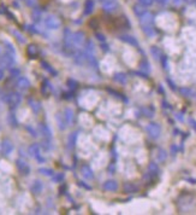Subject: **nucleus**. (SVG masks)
I'll return each instance as SVG.
<instances>
[{"instance_id": "nucleus-1", "label": "nucleus", "mask_w": 196, "mask_h": 215, "mask_svg": "<svg viewBox=\"0 0 196 215\" xmlns=\"http://www.w3.org/2000/svg\"><path fill=\"white\" fill-rule=\"evenodd\" d=\"M2 99H4L5 103H7L11 107H18L21 104V102H22V96L18 92H10V93L6 94V97Z\"/></svg>"}, {"instance_id": "nucleus-2", "label": "nucleus", "mask_w": 196, "mask_h": 215, "mask_svg": "<svg viewBox=\"0 0 196 215\" xmlns=\"http://www.w3.org/2000/svg\"><path fill=\"white\" fill-rule=\"evenodd\" d=\"M146 132L147 134L151 137L152 139H158L161 134V128L160 126L155 122H151L146 126Z\"/></svg>"}, {"instance_id": "nucleus-3", "label": "nucleus", "mask_w": 196, "mask_h": 215, "mask_svg": "<svg viewBox=\"0 0 196 215\" xmlns=\"http://www.w3.org/2000/svg\"><path fill=\"white\" fill-rule=\"evenodd\" d=\"M101 5H102L104 11L107 12V13H113V12L118 11V9H119V2H118V0H107L105 2H102Z\"/></svg>"}, {"instance_id": "nucleus-4", "label": "nucleus", "mask_w": 196, "mask_h": 215, "mask_svg": "<svg viewBox=\"0 0 196 215\" xmlns=\"http://www.w3.org/2000/svg\"><path fill=\"white\" fill-rule=\"evenodd\" d=\"M45 26L48 29H58L60 27V21L54 16H48L45 18Z\"/></svg>"}, {"instance_id": "nucleus-5", "label": "nucleus", "mask_w": 196, "mask_h": 215, "mask_svg": "<svg viewBox=\"0 0 196 215\" xmlns=\"http://www.w3.org/2000/svg\"><path fill=\"white\" fill-rule=\"evenodd\" d=\"M84 42V33L83 32H76L72 34V45L76 47V50L83 45Z\"/></svg>"}, {"instance_id": "nucleus-6", "label": "nucleus", "mask_w": 196, "mask_h": 215, "mask_svg": "<svg viewBox=\"0 0 196 215\" xmlns=\"http://www.w3.org/2000/svg\"><path fill=\"white\" fill-rule=\"evenodd\" d=\"M118 39H119L120 41L125 42V44H129V45L134 46V47H138V46H140L137 39L133 35H129V34H122V35H119Z\"/></svg>"}, {"instance_id": "nucleus-7", "label": "nucleus", "mask_w": 196, "mask_h": 215, "mask_svg": "<svg viewBox=\"0 0 196 215\" xmlns=\"http://www.w3.org/2000/svg\"><path fill=\"white\" fill-rule=\"evenodd\" d=\"M29 153H30L33 157H35L39 162H41V163L45 162V158L40 156V145H39V144H33V145H30V146H29Z\"/></svg>"}, {"instance_id": "nucleus-8", "label": "nucleus", "mask_w": 196, "mask_h": 215, "mask_svg": "<svg viewBox=\"0 0 196 215\" xmlns=\"http://www.w3.org/2000/svg\"><path fill=\"white\" fill-rule=\"evenodd\" d=\"M16 167H17V169L19 170V173L23 174V175H28V174L30 173V167H29V164H28L26 161H23V160H17V161H16Z\"/></svg>"}, {"instance_id": "nucleus-9", "label": "nucleus", "mask_w": 196, "mask_h": 215, "mask_svg": "<svg viewBox=\"0 0 196 215\" xmlns=\"http://www.w3.org/2000/svg\"><path fill=\"white\" fill-rule=\"evenodd\" d=\"M81 174H82V177H83L84 179H87V180L94 179V172H93V169L90 168L88 164H83V166L81 167Z\"/></svg>"}, {"instance_id": "nucleus-10", "label": "nucleus", "mask_w": 196, "mask_h": 215, "mask_svg": "<svg viewBox=\"0 0 196 215\" xmlns=\"http://www.w3.org/2000/svg\"><path fill=\"white\" fill-rule=\"evenodd\" d=\"M118 188H119V185H118V182L116 180H106L102 184V188L105 191H108V192H114V191L118 190Z\"/></svg>"}, {"instance_id": "nucleus-11", "label": "nucleus", "mask_w": 196, "mask_h": 215, "mask_svg": "<svg viewBox=\"0 0 196 215\" xmlns=\"http://www.w3.org/2000/svg\"><path fill=\"white\" fill-rule=\"evenodd\" d=\"M140 18V23H141V26H152L153 24V22H154V16L152 15L151 12H146V13H143Z\"/></svg>"}, {"instance_id": "nucleus-12", "label": "nucleus", "mask_w": 196, "mask_h": 215, "mask_svg": "<svg viewBox=\"0 0 196 215\" xmlns=\"http://www.w3.org/2000/svg\"><path fill=\"white\" fill-rule=\"evenodd\" d=\"M16 86L21 91H27L30 87V81L28 80L26 76H21V78H18L17 82H16Z\"/></svg>"}, {"instance_id": "nucleus-13", "label": "nucleus", "mask_w": 196, "mask_h": 215, "mask_svg": "<svg viewBox=\"0 0 196 215\" xmlns=\"http://www.w3.org/2000/svg\"><path fill=\"white\" fill-rule=\"evenodd\" d=\"M0 63H1L2 65H5V67H11V65H13V64H15V58H13V54L6 52V54H4V56L1 57Z\"/></svg>"}, {"instance_id": "nucleus-14", "label": "nucleus", "mask_w": 196, "mask_h": 215, "mask_svg": "<svg viewBox=\"0 0 196 215\" xmlns=\"http://www.w3.org/2000/svg\"><path fill=\"white\" fill-rule=\"evenodd\" d=\"M12 150H13V144L11 143L10 140H7V139L4 140L2 144H1V152H2V155L7 156V155L12 152Z\"/></svg>"}, {"instance_id": "nucleus-15", "label": "nucleus", "mask_w": 196, "mask_h": 215, "mask_svg": "<svg viewBox=\"0 0 196 215\" xmlns=\"http://www.w3.org/2000/svg\"><path fill=\"white\" fill-rule=\"evenodd\" d=\"M42 190H44V184H42L40 180H35V181L31 184V186H30V191H31L34 195H40V193L42 192Z\"/></svg>"}, {"instance_id": "nucleus-16", "label": "nucleus", "mask_w": 196, "mask_h": 215, "mask_svg": "<svg viewBox=\"0 0 196 215\" xmlns=\"http://www.w3.org/2000/svg\"><path fill=\"white\" fill-rule=\"evenodd\" d=\"M123 191L125 193H136L138 192V186L134 182H125L123 185Z\"/></svg>"}, {"instance_id": "nucleus-17", "label": "nucleus", "mask_w": 196, "mask_h": 215, "mask_svg": "<svg viewBox=\"0 0 196 215\" xmlns=\"http://www.w3.org/2000/svg\"><path fill=\"white\" fill-rule=\"evenodd\" d=\"M94 9H95V0H86L83 13L88 16V15H90V13H93Z\"/></svg>"}, {"instance_id": "nucleus-18", "label": "nucleus", "mask_w": 196, "mask_h": 215, "mask_svg": "<svg viewBox=\"0 0 196 215\" xmlns=\"http://www.w3.org/2000/svg\"><path fill=\"white\" fill-rule=\"evenodd\" d=\"M39 129H40L41 134L44 135L46 139H51V138H52V132H51L49 127L46 125V123H40V126H39Z\"/></svg>"}, {"instance_id": "nucleus-19", "label": "nucleus", "mask_w": 196, "mask_h": 215, "mask_svg": "<svg viewBox=\"0 0 196 215\" xmlns=\"http://www.w3.org/2000/svg\"><path fill=\"white\" fill-rule=\"evenodd\" d=\"M64 117H65L68 125L71 126L72 123H73V120H75V112H73V110H72V109H69V108L65 109V111H64Z\"/></svg>"}, {"instance_id": "nucleus-20", "label": "nucleus", "mask_w": 196, "mask_h": 215, "mask_svg": "<svg viewBox=\"0 0 196 215\" xmlns=\"http://www.w3.org/2000/svg\"><path fill=\"white\" fill-rule=\"evenodd\" d=\"M113 80L116 81V82H118V83L125 85L128 82V76H126V74H124V72H117V74H114V76H113Z\"/></svg>"}, {"instance_id": "nucleus-21", "label": "nucleus", "mask_w": 196, "mask_h": 215, "mask_svg": "<svg viewBox=\"0 0 196 215\" xmlns=\"http://www.w3.org/2000/svg\"><path fill=\"white\" fill-rule=\"evenodd\" d=\"M144 8H146V6L141 5L140 2H138V4H135L134 8H133V10H134V13L136 15V16H137V17H141L143 13H146V12H147Z\"/></svg>"}, {"instance_id": "nucleus-22", "label": "nucleus", "mask_w": 196, "mask_h": 215, "mask_svg": "<svg viewBox=\"0 0 196 215\" xmlns=\"http://www.w3.org/2000/svg\"><path fill=\"white\" fill-rule=\"evenodd\" d=\"M142 30L148 38H153L156 34V32H155V29H154L153 26H142Z\"/></svg>"}, {"instance_id": "nucleus-23", "label": "nucleus", "mask_w": 196, "mask_h": 215, "mask_svg": "<svg viewBox=\"0 0 196 215\" xmlns=\"http://www.w3.org/2000/svg\"><path fill=\"white\" fill-rule=\"evenodd\" d=\"M37 47L35 45H29L27 47V54L29 58H36L37 57Z\"/></svg>"}, {"instance_id": "nucleus-24", "label": "nucleus", "mask_w": 196, "mask_h": 215, "mask_svg": "<svg viewBox=\"0 0 196 215\" xmlns=\"http://www.w3.org/2000/svg\"><path fill=\"white\" fill-rule=\"evenodd\" d=\"M151 53H152V56L156 59V61L161 59V57H162V52H161V50L159 48V47H156V46H152Z\"/></svg>"}, {"instance_id": "nucleus-25", "label": "nucleus", "mask_w": 196, "mask_h": 215, "mask_svg": "<svg viewBox=\"0 0 196 215\" xmlns=\"http://www.w3.org/2000/svg\"><path fill=\"white\" fill-rule=\"evenodd\" d=\"M140 69H141L142 72L148 74V72H151V64H149V62H148L147 59H142V61L140 62Z\"/></svg>"}, {"instance_id": "nucleus-26", "label": "nucleus", "mask_w": 196, "mask_h": 215, "mask_svg": "<svg viewBox=\"0 0 196 215\" xmlns=\"http://www.w3.org/2000/svg\"><path fill=\"white\" fill-rule=\"evenodd\" d=\"M87 53H90L93 54L94 53V51H95V45H94V42H93V40H87V42H86V50H84Z\"/></svg>"}, {"instance_id": "nucleus-27", "label": "nucleus", "mask_w": 196, "mask_h": 215, "mask_svg": "<svg viewBox=\"0 0 196 215\" xmlns=\"http://www.w3.org/2000/svg\"><path fill=\"white\" fill-rule=\"evenodd\" d=\"M57 120H58V125H59V128L60 129H65L66 128V125H68V122H66V120H65V117H64V115H58L57 116Z\"/></svg>"}, {"instance_id": "nucleus-28", "label": "nucleus", "mask_w": 196, "mask_h": 215, "mask_svg": "<svg viewBox=\"0 0 196 215\" xmlns=\"http://www.w3.org/2000/svg\"><path fill=\"white\" fill-rule=\"evenodd\" d=\"M77 135H78V133L77 132H75V133H71L70 134V137H69V148L70 149H72V148H75V145H76V139H77Z\"/></svg>"}, {"instance_id": "nucleus-29", "label": "nucleus", "mask_w": 196, "mask_h": 215, "mask_svg": "<svg viewBox=\"0 0 196 215\" xmlns=\"http://www.w3.org/2000/svg\"><path fill=\"white\" fill-rule=\"evenodd\" d=\"M148 172L151 173L152 175L158 174V173H159V167H158V164H156V163H154V162L149 163V166H148Z\"/></svg>"}, {"instance_id": "nucleus-30", "label": "nucleus", "mask_w": 196, "mask_h": 215, "mask_svg": "<svg viewBox=\"0 0 196 215\" xmlns=\"http://www.w3.org/2000/svg\"><path fill=\"white\" fill-rule=\"evenodd\" d=\"M41 65H42V68H44L45 70H47V72H49V74H52V75H54V76L58 74V72H55V70H54L53 68H52V67H51V65H49V64H48L47 62H41Z\"/></svg>"}, {"instance_id": "nucleus-31", "label": "nucleus", "mask_w": 196, "mask_h": 215, "mask_svg": "<svg viewBox=\"0 0 196 215\" xmlns=\"http://www.w3.org/2000/svg\"><path fill=\"white\" fill-rule=\"evenodd\" d=\"M66 85H68V87L70 88L71 91H75L77 87H78V83H77V81L73 80V79H68V81H66Z\"/></svg>"}, {"instance_id": "nucleus-32", "label": "nucleus", "mask_w": 196, "mask_h": 215, "mask_svg": "<svg viewBox=\"0 0 196 215\" xmlns=\"http://www.w3.org/2000/svg\"><path fill=\"white\" fill-rule=\"evenodd\" d=\"M29 104H30V108L33 109L34 112H39L40 109H41V104L39 102H34V100H29Z\"/></svg>"}, {"instance_id": "nucleus-33", "label": "nucleus", "mask_w": 196, "mask_h": 215, "mask_svg": "<svg viewBox=\"0 0 196 215\" xmlns=\"http://www.w3.org/2000/svg\"><path fill=\"white\" fill-rule=\"evenodd\" d=\"M141 111H142V114L146 117H149V118H151V117L154 116V110L151 109V108H142Z\"/></svg>"}, {"instance_id": "nucleus-34", "label": "nucleus", "mask_w": 196, "mask_h": 215, "mask_svg": "<svg viewBox=\"0 0 196 215\" xmlns=\"http://www.w3.org/2000/svg\"><path fill=\"white\" fill-rule=\"evenodd\" d=\"M4 45H5V50H6V52H9V53H11V54H13V56H15V53H16V50L13 48L12 44H10L9 41H4Z\"/></svg>"}, {"instance_id": "nucleus-35", "label": "nucleus", "mask_w": 196, "mask_h": 215, "mask_svg": "<svg viewBox=\"0 0 196 215\" xmlns=\"http://www.w3.org/2000/svg\"><path fill=\"white\" fill-rule=\"evenodd\" d=\"M179 92H180L182 96H184V97H191V96H193V91L190 90V88H188V87H182V88H179Z\"/></svg>"}, {"instance_id": "nucleus-36", "label": "nucleus", "mask_w": 196, "mask_h": 215, "mask_svg": "<svg viewBox=\"0 0 196 215\" xmlns=\"http://www.w3.org/2000/svg\"><path fill=\"white\" fill-rule=\"evenodd\" d=\"M64 178H65V174L64 173H57V174H53L52 180H53L54 182H62L63 180H64Z\"/></svg>"}, {"instance_id": "nucleus-37", "label": "nucleus", "mask_w": 196, "mask_h": 215, "mask_svg": "<svg viewBox=\"0 0 196 215\" xmlns=\"http://www.w3.org/2000/svg\"><path fill=\"white\" fill-rule=\"evenodd\" d=\"M166 157H167L166 151H165V150H162V149H159V151H158V161L164 162L165 160H166Z\"/></svg>"}, {"instance_id": "nucleus-38", "label": "nucleus", "mask_w": 196, "mask_h": 215, "mask_svg": "<svg viewBox=\"0 0 196 215\" xmlns=\"http://www.w3.org/2000/svg\"><path fill=\"white\" fill-rule=\"evenodd\" d=\"M39 172L41 173V174H44V175H47V177H53V170L51 169V168H40L39 169Z\"/></svg>"}, {"instance_id": "nucleus-39", "label": "nucleus", "mask_w": 196, "mask_h": 215, "mask_svg": "<svg viewBox=\"0 0 196 215\" xmlns=\"http://www.w3.org/2000/svg\"><path fill=\"white\" fill-rule=\"evenodd\" d=\"M9 122H10V125L12 126V127H17V126H18L17 118H16V116H15L13 114H10V115H9Z\"/></svg>"}, {"instance_id": "nucleus-40", "label": "nucleus", "mask_w": 196, "mask_h": 215, "mask_svg": "<svg viewBox=\"0 0 196 215\" xmlns=\"http://www.w3.org/2000/svg\"><path fill=\"white\" fill-rule=\"evenodd\" d=\"M12 33H13V35L17 38V40L19 41V42H21V44H24V42H26V39L23 38V35H22L19 32H17V30H13Z\"/></svg>"}, {"instance_id": "nucleus-41", "label": "nucleus", "mask_w": 196, "mask_h": 215, "mask_svg": "<svg viewBox=\"0 0 196 215\" xmlns=\"http://www.w3.org/2000/svg\"><path fill=\"white\" fill-rule=\"evenodd\" d=\"M137 1H138L141 5H143V6H146V8H147V6H151L155 0H137Z\"/></svg>"}, {"instance_id": "nucleus-42", "label": "nucleus", "mask_w": 196, "mask_h": 215, "mask_svg": "<svg viewBox=\"0 0 196 215\" xmlns=\"http://www.w3.org/2000/svg\"><path fill=\"white\" fill-rule=\"evenodd\" d=\"M95 38L101 42H106V36L104 35L102 33H95Z\"/></svg>"}, {"instance_id": "nucleus-43", "label": "nucleus", "mask_w": 196, "mask_h": 215, "mask_svg": "<svg viewBox=\"0 0 196 215\" xmlns=\"http://www.w3.org/2000/svg\"><path fill=\"white\" fill-rule=\"evenodd\" d=\"M27 131L29 132V133H30V135H31V137H37V132H36L34 128H31L30 126H27Z\"/></svg>"}, {"instance_id": "nucleus-44", "label": "nucleus", "mask_w": 196, "mask_h": 215, "mask_svg": "<svg viewBox=\"0 0 196 215\" xmlns=\"http://www.w3.org/2000/svg\"><path fill=\"white\" fill-rule=\"evenodd\" d=\"M166 81H167V83H169V85H170V87H171V90H173V91H176V90H177V87H176V83H175L173 81L171 80L170 78H167V79H166Z\"/></svg>"}, {"instance_id": "nucleus-45", "label": "nucleus", "mask_w": 196, "mask_h": 215, "mask_svg": "<svg viewBox=\"0 0 196 215\" xmlns=\"http://www.w3.org/2000/svg\"><path fill=\"white\" fill-rule=\"evenodd\" d=\"M134 74L135 75H137L138 78H143V79H147V78H148V76H147L148 74L144 72H134Z\"/></svg>"}, {"instance_id": "nucleus-46", "label": "nucleus", "mask_w": 196, "mask_h": 215, "mask_svg": "<svg viewBox=\"0 0 196 215\" xmlns=\"http://www.w3.org/2000/svg\"><path fill=\"white\" fill-rule=\"evenodd\" d=\"M19 74H21V72H19V69H16V68L11 69V75H12L13 78H16V76H19Z\"/></svg>"}, {"instance_id": "nucleus-47", "label": "nucleus", "mask_w": 196, "mask_h": 215, "mask_svg": "<svg viewBox=\"0 0 196 215\" xmlns=\"http://www.w3.org/2000/svg\"><path fill=\"white\" fill-rule=\"evenodd\" d=\"M78 186L86 188V190H91V188H90L89 185H87V184H86V182H83V181H78Z\"/></svg>"}, {"instance_id": "nucleus-48", "label": "nucleus", "mask_w": 196, "mask_h": 215, "mask_svg": "<svg viewBox=\"0 0 196 215\" xmlns=\"http://www.w3.org/2000/svg\"><path fill=\"white\" fill-rule=\"evenodd\" d=\"M33 17H34V21H39L40 19V11H34Z\"/></svg>"}, {"instance_id": "nucleus-49", "label": "nucleus", "mask_w": 196, "mask_h": 215, "mask_svg": "<svg viewBox=\"0 0 196 215\" xmlns=\"http://www.w3.org/2000/svg\"><path fill=\"white\" fill-rule=\"evenodd\" d=\"M89 26L91 28L94 27V29H95V28H98V22H96V19H91V21L89 22Z\"/></svg>"}, {"instance_id": "nucleus-50", "label": "nucleus", "mask_w": 196, "mask_h": 215, "mask_svg": "<svg viewBox=\"0 0 196 215\" xmlns=\"http://www.w3.org/2000/svg\"><path fill=\"white\" fill-rule=\"evenodd\" d=\"M172 1V4L175 5V6H179V5H182V2H183V0H171Z\"/></svg>"}, {"instance_id": "nucleus-51", "label": "nucleus", "mask_w": 196, "mask_h": 215, "mask_svg": "<svg viewBox=\"0 0 196 215\" xmlns=\"http://www.w3.org/2000/svg\"><path fill=\"white\" fill-rule=\"evenodd\" d=\"M27 30H29L30 33H37V30L35 29V27H33V26H27Z\"/></svg>"}, {"instance_id": "nucleus-52", "label": "nucleus", "mask_w": 196, "mask_h": 215, "mask_svg": "<svg viewBox=\"0 0 196 215\" xmlns=\"http://www.w3.org/2000/svg\"><path fill=\"white\" fill-rule=\"evenodd\" d=\"M44 149H46V150H48V149H51V144H49V142H44Z\"/></svg>"}, {"instance_id": "nucleus-53", "label": "nucleus", "mask_w": 196, "mask_h": 215, "mask_svg": "<svg viewBox=\"0 0 196 215\" xmlns=\"http://www.w3.org/2000/svg\"><path fill=\"white\" fill-rule=\"evenodd\" d=\"M155 1H156L158 4H160V5H166L170 0H155Z\"/></svg>"}, {"instance_id": "nucleus-54", "label": "nucleus", "mask_w": 196, "mask_h": 215, "mask_svg": "<svg viewBox=\"0 0 196 215\" xmlns=\"http://www.w3.org/2000/svg\"><path fill=\"white\" fill-rule=\"evenodd\" d=\"M190 122H191V126L194 127V129L196 131V121L194 120V118H190Z\"/></svg>"}, {"instance_id": "nucleus-55", "label": "nucleus", "mask_w": 196, "mask_h": 215, "mask_svg": "<svg viewBox=\"0 0 196 215\" xmlns=\"http://www.w3.org/2000/svg\"><path fill=\"white\" fill-rule=\"evenodd\" d=\"M102 48H104V51H108V46H107L105 42H104V45L101 44V50H102Z\"/></svg>"}, {"instance_id": "nucleus-56", "label": "nucleus", "mask_w": 196, "mask_h": 215, "mask_svg": "<svg viewBox=\"0 0 196 215\" xmlns=\"http://www.w3.org/2000/svg\"><path fill=\"white\" fill-rule=\"evenodd\" d=\"M2 79H4V72L0 69V81L2 80Z\"/></svg>"}, {"instance_id": "nucleus-57", "label": "nucleus", "mask_w": 196, "mask_h": 215, "mask_svg": "<svg viewBox=\"0 0 196 215\" xmlns=\"http://www.w3.org/2000/svg\"><path fill=\"white\" fill-rule=\"evenodd\" d=\"M185 1H188V2H190V4H191V2H195L196 0H185Z\"/></svg>"}, {"instance_id": "nucleus-58", "label": "nucleus", "mask_w": 196, "mask_h": 215, "mask_svg": "<svg viewBox=\"0 0 196 215\" xmlns=\"http://www.w3.org/2000/svg\"><path fill=\"white\" fill-rule=\"evenodd\" d=\"M99 1H100V2L102 4V2H105V1H107V0H99Z\"/></svg>"}, {"instance_id": "nucleus-59", "label": "nucleus", "mask_w": 196, "mask_h": 215, "mask_svg": "<svg viewBox=\"0 0 196 215\" xmlns=\"http://www.w3.org/2000/svg\"><path fill=\"white\" fill-rule=\"evenodd\" d=\"M195 5H196V1H195Z\"/></svg>"}]
</instances>
